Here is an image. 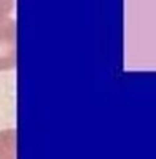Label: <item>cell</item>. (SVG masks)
<instances>
[{
    "label": "cell",
    "instance_id": "3",
    "mask_svg": "<svg viewBox=\"0 0 156 159\" xmlns=\"http://www.w3.org/2000/svg\"><path fill=\"white\" fill-rule=\"evenodd\" d=\"M13 7H15V0H0V23L10 18Z\"/></svg>",
    "mask_w": 156,
    "mask_h": 159
},
{
    "label": "cell",
    "instance_id": "2",
    "mask_svg": "<svg viewBox=\"0 0 156 159\" xmlns=\"http://www.w3.org/2000/svg\"><path fill=\"white\" fill-rule=\"evenodd\" d=\"M0 159H17V131H0Z\"/></svg>",
    "mask_w": 156,
    "mask_h": 159
},
{
    "label": "cell",
    "instance_id": "1",
    "mask_svg": "<svg viewBox=\"0 0 156 159\" xmlns=\"http://www.w3.org/2000/svg\"><path fill=\"white\" fill-rule=\"evenodd\" d=\"M17 66V22L8 18L0 23V71Z\"/></svg>",
    "mask_w": 156,
    "mask_h": 159
}]
</instances>
